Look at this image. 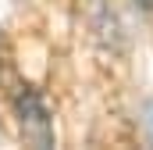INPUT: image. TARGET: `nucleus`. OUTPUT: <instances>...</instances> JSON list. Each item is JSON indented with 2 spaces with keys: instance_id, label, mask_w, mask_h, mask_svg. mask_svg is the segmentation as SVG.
Wrapping results in <instances>:
<instances>
[{
  "instance_id": "f257e3e1",
  "label": "nucleus",
  "mask_w": 153,
  "mask_h": 150,
  "mask_svg": "<svg viewBox=\"0 0 153 150\" xmlns=\"http://www.w3.org/2000/svg\"><path fill=\"white\" fill-rule=\"evenodd\" d=\"M11 104H14V114H18L22 136L36 147H53V122H50V111L39 100L36 89L32 86H14Z\"/></svg>"
},
{
  "instance_id": "f03ea898",
  "label": "nucleus",
  "mask_w": 153,
  "mask_h": 150,
  "mask_svg": "<svg viewBox=\"0 0 153 150\" xmlns=\"http://www.w3.org/2000/svg\"><path fill=\"white\" fill-rule=\"evenodd\" d=\"M135 4H139L143 11H153V0H135Z\"/></svg>"
},
{
  "instance_id": "7ed1b4c3",
  "label": "nucleus",
  "mask_w": 153,
  "mask_h": 150,
  "mask_svg": "<svg viewBox=\"0 0 153 150\" xmlns=\"http://www.w3.org/2000/svg\"><path fill=\"white\" fill-rule=\"evenodd\" d=\"M150 136H153V118H150Z\"/></svg>"
},
{
  "instance_id": "20e7f679",
  "label": "nucleus",
  "mask_w": 153,
  "mask_h": 150,
  "mask_svg": "<svg viewBox=\"0 0 153 150\" xmlns=\"http://www.w3.org/2000/svg\"><path fill=\"white\" fill-rule=\"evenodd\" d=\"M0 43H4V29H0Z\"/></svg>"
}]
</instances>
